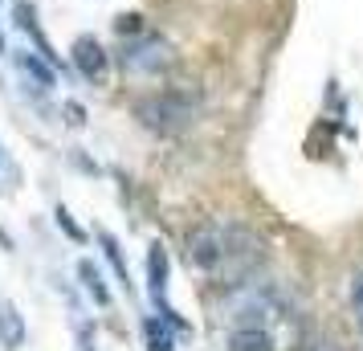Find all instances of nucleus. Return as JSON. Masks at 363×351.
<instances>
[{
	"label": "nucleus",
	"mask_w": 363,
	"mask_h": 351,
	"mask_svg": "<svg viewBox=\"0 0 363 351\" xmlns=\"http://www.w3.org/2000/svg\"><path fill=\"white\" fill-rule=\"evenodd\" d=\"M184 253H188V266H196L200 274L216 278L220 286H241L245 278H253L262 269L265 241L253 229L237 225V221L213 217L188 229Z\"/></svg>",
	"instance_id": "nucleus-1"
},
{
	"label": "nucleus",
	"mask_w": 363,
	"mask_h": 351,
	"mask_svg": "<svg viewBox=\"0 0 363 351\" xmlns=\"http://www.w3.org/2000/svg\"><path fill=\"white\" fill-rule=\"evenodd\" d=\"M200 115V94L196 90H155L147 99L135 102V118L155 135H180L188 131Z\"/></svg>",
	"instance_id": "nucleus-2"
},
{
	"label": "nucleus",
	"mask_w": 363,
	"mask_h": 351,
	"mask_svg": "<svg viewBox=\"0 0 363 351\" xmlns=\"http://www.w3.org/2000/svg\"><path fill=\"white\" fill-rule=\"evenodd\" d=\"M172 66H176V50H172V41H164L155 33L135 37L131 45L123 50V69L135 74V78H160Z\"/></svg>",
	"instance_id": "nucleus-3"
},
{
	"label": "nucleus",
	"mask_w": 363,
	"mask_h": 351,
	"mask_svg": "<svg viewBox=\"0 0 363 351\" xmlns=\"http://www.w3.org/2000/svg\"><path fill=\"white\" fill-rule=\"evenodd\" d=\"M69 62H74V69L82 74L86 82H94V86H102L111 78V53L102 50L99 37H78L69 45Z\"/></svg>",
	"instance_id": "nucleus-4"
},
{
	"label": "nucleus",
	"mask_w": 363,
	"mask_h": 351,
	"mask_svg": "<svg viewBox=\"0 0 363 351\" xmlns=\"http://www.w3.org/2000/svg\"><path fill=\"white\" fill-rule=\"evenodd\" d=\"M147 282H151V299L160 302V315L172 318L176 327H184V318L164 302V294H167V250L160 245V241H155V245L147 250Z\"/></svg>",
	"instance_id": "nucleus-5"
},
{
	"label": "nucleus",
	"mask_w": 363,
	"mask_h": 351,
	"mask_svg": "<svg viewBox=\"0 0 363 351\" xmlns=\"http://www.w3.org/2000/svg\"><path fill=\"white\" fill-rule=\"evenodd\" d=\"M17 69H21V78H25V82H33V90L37 94H45V90H53V82H57V78H53V66L50 62H41V57H37V53H17Z\"/></svg>",
	"instance_id": "nucleus-6"
},
{
	"label": "nucleus",
	"mask_w": 363,
	"mask_h": 351,
	"mask_svg": "<svg viewBox=\"0 0 363 351\" xmlns=\"http://www.w3.org/2000/svg\"><path fill=\"white\" fill-rule=\"evenodd\" d=\"M0 347L21 351L25 347V318L13 302H0Z\"/></svg>",
	"instance_id": "nucleus-7"
},
{
	"label": "nucleus",
	"mask_w": 363,
	"mask_h": 351,
	"mask_svg": "<svg viewBox=\"0 0 363 351\" xmlns=\"http://www.w3.org/2000/svg\"><path fill=\"white\" fill-rule=\"evenodd\" d=\"M229 351H274V331H265V327H233Z\"/></svg>",
	"instance_id": "nucleus-8"
},
{
	"label": "nucleus",
	"mask_w": 363,
	"mask_h": 351,
	"mask_svg": "<svg viewBox=\"0 0 363 351\" xmlns=\"http://www.w3.org/2000/svg\"><path fill=\"white\" fill-rule=\"evenodd\" d=\"M172 318L164 315H147L143 318V339H147V351H172L176 347V339H172Z\"/></svg>",
	"instance_id": "nucleus-9"
},
{
	"label": "nucleus",
	"mask_w": 363,
	"mask_h": 351,
	"mask_svg": "<svg viewBox=\"0 0 363 351\" xmlns=\"http://www.w3.org/2000/svg\"><path fill=\"white\" fill-rule=\"evenodd\" d=\"M78 278H82L86 294H90V299L99 302V306H111V290H106V282H102L99 266H94L90 257H82V262H78Z\"/></svg>",
	"instance_id": "nucleus-10"
},
{
	"label": "nucleus",
	"mask_w": 363,
	"mask_h": 351,
	"mask_svg": "<svg viewBox=\"0 0 363 351\" xmlns=\"http://www.w3.org/2000/svg\"><path fill=\"white\" fill-rule=\"evenodd\" d=\"M13 17H17V25L25 29V33H33V41H37V50L45 53L53 62V53H50V45H45V37H41V29H37V9L29 4V0H17V9H13Z\"/></svg>",
	"instance_id": "nucleus-11"
},
{
	"label": "nucleus",
	"mask_w": 363,
	"mask_h": 351,
	"mask_svg": "<svg viewBox=\"0 0 363 351\" xmlns=\"http://www.w3.org/2000/svg\"><path fill=\"white\" fill-rule=\"evenodd\" d=\"M99 245L106 250V257H111V266H115L118 278H123V282H131V278H127V262H123V250H118L115 237H111V233H99Z\"/></svg>",
	"instance_id": "nucleus-12"
},
{
	"label": "nucleus",
	"mask_w": 363,
	"mask_h": 351,
	"mask_svg": "<svg viewBox=\"0 0 363 351\" xmlns=\"http://www.w3.org/2000/svg\"><path fill=\"white\" fill-rule=\"evenodd\" d=\"M115 33L118 37H139L143 33V17H139V13H123V17L115 21Z\"/></svg>",
	"instance_id": "nucleus-13"
},
{
	"label": "nucleus",
	"mask_w": 363,
	"mask_h": 351,
	"mask_svg": "<svg viewBox=\"0 0 363 351\" xmlns=\"http://www.w3.org/2000/svg\"><path fill=\"white\" fill-rule=\"evenodd\" d=\"M53 217H57V229H62V233H66L69 241H86V233H82V229H78V221L69 217V208H57Z\"/></svg>",
	"instance_id": "nucleus-14"
},
{
	"label": "nucleus",
	"mask_w": 363,
	"mask_h": 351,
	"mask_svg": "<svg viewBox=\"0 0 363 351\" xmlns=\"http://www.w3.org/2000/svg\"><path fill=\"white\" fill-rule=\"evenodd\" d=\"M66 115H69V123H74V127H82V123H86V111L78 106V102H66Z\"/></svg>",
	"instance_id": "nucleus-15"
},
{
	"label": "nucleus",
	"mask_w": 363,
	"mask_h": 351,
	"mask_svg": "<svg viewBox=\"0 0 363 351\" xmlns=\"http://www.w3.org/2000/svg\"><path fill=\"white\" fill-rule=\"evenodd\" d=\"M355 315H359V327H363V274H359V282H355Z\"/></svg>",
	"instance_id": "nucleus-16"
},
{
	"label": "nucleus",
	"mask_w": 363,
	"mask_h": 351,
	"mask_svg": "<svg viewBox=\"0 0 363 351\" xmlns=\"http://www.w3.org/2000/svg\"><path fill=\"white\" fill-rule=\"evenodd\" d=\"M0 245H4V250H13V237L4 233V229H0Z\"/></svg>",
	"instance_id": "nucleus-17"
},
{
	"label": "nucleus",
	"mask_w": 363,
	"mask_h": 351,
	"mask_svg": "<svg viewBox=\"0 0 363 351\" xmlns=\"http://www.w3.org/2000/svg\"><path fill=\"white\" fill-rule=\"evenodd\" d=\"M0 53H4V33H0Z\"/></svg>",
	"instance_id": "nucleus-18"
}]
</instances>
